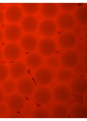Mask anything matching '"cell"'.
<instances>
[{"mask_svg": "<svg viewBox=\"0 0 87 121\" xmlns=\"http://www.w3.org/2000/svg\"><path fill=\"white\" fill-rule=\"evenodd\" d=\"M26 102L24 96L20 93H14L10 95L6 103L10 111L18 112L23 110Z\"/></svg>", "mask_w": 87, "mask_h": 121, "instance_id": "8992f818", "label": "cell"}, {"mask_svg": "<svg viewBox=\"0 0 87 121\" xmlns=\"http://www.w3.org/2000/svg\"><path fill=\"white\" fill-rule=\"evenodd\" d=\"M87 68L81 61H79L75 66L71 69L74 76L81 77L85 75L87 72Z\"/></svg>", "mask_w": 87, "mask_h": 121, "instance_id": "f1b7e54d", "label": "cell"}, {"mask_svg": "<svg viewBox=\"0 0 87 121\" xmlns=\"http://www.w3.org/2000/svg\"><path fill=\"white\" fill-rule=\"evenodd\" d=\"M4 98V93L2 89L0 88V103L3 101Z\"/></svg>", "mask_w": 87, "mask_h": 121, "instance_id": "ab89813d", "label": "cell"}, {"mask_svg": "<svg viewBox=\"0 0 87 121\" xmlns=\"http://www.w3.org/2000/svg\"><path fill=\"white\" fill-rule=\"evenodd\" d=\"M77 39L71 31H64L59 35L58 39V43L63 49H71L75 45Z\"/></svg>", "mask_w": 87, "mask_h": 121, "instance_id": "9c48e42d", "label": "cell"}, {"mask_svg": "<svg viewBox=\"0 0 87 121\" xmlns=\"http://www.w3.org/2000/svg\"><path fill=\"white\" fill-rule=\"evenodd\" d=\"M38 41L37 38L33 35L27 34L24 35L20 40V47L25 52H32L37 48Z\"/></svg>", "mask_w": 87, "mask_h": 121, "instance_id": "8fae6325", "label": "cell"}, {"mask_svg": "<svg viewBox=\"0 0 87 121\" xmlns=\"http://www.w3.org/2000/svg\"><path fill=\"white\" fill-rule=\"evenodd\" d=\"M37 107L34 102L28 101L26 102L25 106L21 111V114L23 118H31V114L34 109Z\"/></svg>", "mask_w": 87, "mask_h": 121, "instance_id": "83f0119b", "label": "cell"}, {"mask_svg": "<svg viewBox=\"0 0 87 121\" xmlns=\"http://www.w3.org/2000/svg\"><path fill=\"white\" fill-rule=\"evenodd\" d=\"M4 34V37L7 41L12 43L16 42L21 38L22 30L18 25L11 24L5 27Z\"/></svg>", "mask_w": 87, "mask_h": 121, "instance_id": "9a60e30c", "label": "cell"}, {"mask_svg": "<svg viewBox=\"0 0 87 121\" xmlns=\"http://www.w3.org/2000/svg\"><path fill=\"white\" fill-rule=\"evenodd\" d=\"M5 15L8 22L15 24L22 20L23 16V12L19 6L12 5L6 9Z\"/></svg>", "mask_w": 87, "mask_h": 121, "instance_id": "e0dca14e", "label": "cell"}, {"mask_svg": "<svg viewBox=\"0 0 87 121\" xmlns=\"http://www.w3.org/2000/svg\"><path fill=\"white\" fill-rule=\"evenodd\" d=\"M58 27L64 31H69L73 28L76 24L73 16L69 13H64L60 14L56 19Z\"/></svg>", "mask_w": 87, "mask_h": 121, "instance_id": "30bf717a", "label": "cell"}, {"mask_svg": "<svg viewBox=\"0 0 87 121\" xmlns=\"http://www.w3.org/2000/svg\"><path fill=\"white\" fill-rule=\"evenodd\" d=\"M69 88L75 95H83L87 92V80L81 77H73L69 83Z\"/></svg>", "mask_w": 87, "mask_h": 121, "instance_id": "ba28073f", "label": "cell"}, {"mask_svg": "<svg viewBox=\"0 0 87 121\" xmlns=\"http://www.w3.org/2000/svg\"><path fill=\"white\" fill-rule=\"evenodd\" d=\"M73 77L71 69L64 67L58 69L55 74L57 81L60 84L65 85L69 83Z\"/></svg>", "mask_w": 87, "mask_h": 121, "instance_id": "44dd1931", "label": "cell"}, {"mask_svg": "<svg viewBox=\"0 0 87 121\" xmlns=\"http://www.w3.org/2000/svg\"><path fill=\"white\" fill-rule=\"evenodd\" d=\"M39 25L37 18L32 15L24 17L20 23L22 30L27 34H31L36 32Z\"/></svg>", "mask_w": 87, "mask_h": 121, "instance_id": "5bb4252c", "label": "cell"}, {"mask_svg": "<svg viewBox=\"0 0 87 121\" xmlns=\"http://www.w3.org/2000/svg\"><path fill=\"white\" fill-rule=\"evenodd\" d=\"M10 111L6 102L2 101L0 103V117L1 118L7 117Z\"/></svg>", "mask_w": 87, "mask_h": 121, "instance_id": "d6a6232c", "label": "cell"}, {"mask_svg": "<svg viewBox=\"0 0 87 121\" xmlns=\"http://www.w3.org/2000/svg\"><path fill=\"white\" fill-rule=\"evenodd\" d=\"M87 7L83 5L76 8L73 17L77 23L86 26L87 24Z\"/></svg>", "mask_w": 87, "mask_h": 121, "instance_id": "603a6c76", "label": "cell"}, {"mask_svg": "<svg viewBox=\"0 0 87 121\" xmlns=\"http://www.w3.org/2000/svg\"><path fill=\"white\" fill-rule=\"evenodd\" d=\"M83 95V101L84 104L87 107V92Z\"/></svg>", "mask_w": 87, "mask_h": 121, "instance_id": "f35d334b", "label": "cell"}, {"mask_svg": "<svg viewBox=\"0 0 87 121\" xmlns=\"http://www.w3.org/2000/svg\"><path fill=\"white\" fill-rule=\"evenodd\" d=\"M9 72L10 76L15 79H21L24 77L27 73L26 64L20 61H14L10 65Z\"/></svg>", "mask_w": 87, "mask_h": 121, "instance_id": "2e32d148", "label": "cell"}, {"mask_svg": "<svg viewBox=\"0 0 87 121\" xmlns=\"http://www.w3.org/2000/svg\"><path fill=\"white\" fill-rule=\"evenodd\" d=\"M52 92V97L59 103H65L72 95L69 87L65 84H60L56 85Z\"/></svg>", "mask_w": 87, "mask_h": 121, "instance_id": "5b68a950", "label": "cell"}, {"mask_svg": "<svg viewBox=\"0 0 87 121\" xmlns=\"http://www.w3.org/2000/svg\"><path fill=\"white\" fill-rule=\"evenodd\" d=\"M56 23L51 19L44 20L39 25V32L45 38L52 37L56 35L58 31Z\"/></svg>", "mask_w": 87, "mask_h": 121, "instance_id": "52a82bcc", "label": "cell"}, {"mask_svg": "<svg viewBox=\"0 0 87 121\" xmlns=\"http://www.w3.org/2000/svg\"><path fill=\"white\" fill-rule=\"evenodd\" d=\"M4 33L3 32L2 30L0 29V44L3 41L4 39Z\"/></svg>", "mask_w": 87, "mask_h": 121, "instance_id": "60d3db41", "label": "cell"}, {"mask_svg": "<svg viewBox=\"0 0 87 121\" xmlns=\"http://www.w3.org/2000/svg\"><path fill=\"white\" fill-rule=\"evenodd\" d=\"M58 5L62 11L67 13L75 10L77 6V4L75 3H60Z\"/></svg>", "mask_w": 87, "mask_h": 121, "instance_id": "1f68e13d", "label": "cell"}, {"mask_svg": "<svg viewBox=\"0 0 87 121\" xmlns=\"http://www.w3.org/2000/svg\"><path fill=\"white\" fill-rule=\"evenodd\" d=\"M20 47L15 43H11L5 46L4 48L3 56L6 60L15 61L20 58L22 50Z\"/></svg>", "mask_w": 87, "mask_h": 121, "instance_id": "4fadbf2b", "label": "cell"}, {"mask_svg": "<svg viewBox=\"0 0 87 121\" xmlns=\"http://www.w3.org/2000/svg\"><path fill=\"white\" fill-rule=\"evenodd\" d=\"M61 65L64 67L72 69L75 66L80 60V56L73 50H67L60 56Z\"/></svg>", "mask_w": 87, "mask_h": 121, "instance_id": "6da1fadb", "label": "cell"}, {"mask_svg": "<svg viewBox=\"0 0 87 121\" xmlns=\"http://www.w3.org/2000/svg\"><path fill=\"white\" fill-rule=\"evenodd\" d=\"M82 59L81 61L82 62L83 64L87 68V53H85L82 56Z\"/></svg>", "mask_w": 87, "mask_h": 121, "instance_id": "74e56055", "label": "cell"}, {"mask_svg": "<svg viewBox=\"0 0 87 121\" xmlns=\"http://www.w3.org/2000/svg\"><path fill=\"white\" fill-rule=\"evenodd\" d=\"M37 47L40 54L47 57L55 54L57 45L56 42L52 38H45L39 42Z\"/></svg>", "mask_w": 87, "mask_h": 121, "instance_id": "277c9868", "label": "cell"}, {"mask_svg": "<svg viewBox=\"0 0 87 121\" xmlns=\"http://www.w3.org/2000/svg\"><path fill=\"white\" fill-rule=\"evenodd\" d=\"M73 48V50L75 51L80 57H82L84 54L87 53V44L82 41L77 40Z\"/></svg>", "mask_w": 87, "mask_h": 121, "instance_id": "4dcf8cb0", "label": "cell"}, {"mask_svg": "<svg viewBox=\"0 0 87 121\" xmlns=\"http://www.w3.org/2000/svg\"><path fill=\"white\" fill-rule=\"evenodd\" d=\"M34 77L37 83L41 86H48L53 80L52 71L46 67H41L36 70Z\"/></svg>", "mask_w": 87, "mask_h": 121, "instance_id": "7a4b0ae2", "label": "cell"}, {"mask_svg": "<svg viewBox=\"0 0 87 121\" xmlns=\"http://www.w3.org/2000/svg\"><path fill=\"white\" fill-rule=\"evenodd\" d=\"M76 102H77V100L76 98L74 97L72 95L70 98L64 103L67 105L69 109L72 106L77 103Z\"/></svg>", "mask_w": 87, "mask_h": 121, "instance_id": "e575fe53", "label": "cell"}, {"mask_svg": "<svg viewBox=\"0 0 87 121\" xmlns=\"http://www.w3.org/2000/svg\"><path fill=\"white\" fill-rule=\"evenodd\" d=\"M69 109L65 103H59L52 107L51 117L54 118H67L69 116Z\"/></svg>", "mask_w": 87, "mask_h": 121, "instance_id": "ffe728a7", "label": "cell"}, {"mask_svg": "<svg viewBox=\"0 0 87 121\" xmlns=\"http://www.w3.org/2000/svg\"><path fill=\"white\" fill-rule=\"evenodd\" d=\"M23 12L28 15H35L37 13L40 9V4L38 3H23L22 4Z\"/></svg>", "mask_w": 87, "mask_h": 121, "instance_id": "484cf974", "label": "cell"}, {"mask_svg": "<svg viewBox=\"0 0 87 121\" xmlns=\"http://www.w3.org/2000/svg\"><path fill=\"white\" fill-rule=\"evenodd\" d=\"M3 56V52L2 50L0 48V61L2 60Z\"/></svg>", "mask_w": 87, "mask_h": 121, "instance_id": "7bdbcfd3", "label": "cell"}, {"mask_svg": "<svg viewBox=\"0 0 87 121\" xmlns=\"http://www.w3.org/2000/svg\"><path fill=\"white\" fill-rule=\"evenodd\" d=\"M26 65L33 70H37L41 67L44 63L42 56L40 54L35 52H31L26 56Z\"/></svg>", "mask_w": 87, "mask_h": 121, "instance_id": "ac0fdd59", "label": "cell"}, {"mask_svg": "<svg viewBox=\"0 0 87 121\" xmlns=\"http://www.w3.org/2000/svg\"><path fill=\"white\" fill-rule=\"evenodd\" d=\"M0 118H2L1 117H0Z\"/></svg>", "mask_w": 87, "mask_h": 121, "instance_id": "bcb514c9", "label": "cell"}, {"mask_svg": "<svg viewBox=\"0 0 87 121\" xmlns=\"http://www.w3.org/2000/svg\"><path fill=\"white\" fill-rule=\"evenodd\" d=\"M17 89L20 94L24 96L31 95L33 93L35 86L31 78L24 77L20 80L17 84Z\"/></svg>", "mask_w": 87, "mask_h": 121, "instance_id": "7c38bea8", "label": "cell"}, {"mask_svg": "<svg viewBox=\"0 0 87 121\" xmlns=\"http://www.w3.org/2000/svg\"><path fill=\"white\" fill-rule=\"evenodd\" d=\"M1 88L4 94L10 95L14 93L16 90L17 84L14 79H7L2 82Z\"/></svg>", "mask_w": 87, "mask_h": 121, "instance_id": "d4e9b609", "label": "cell"}, {"mask_svg": "<svg viewBox=\"0 0 87 121\" xmlns=\"http://www.w3.org/2000/svg\"><path fill=\"white\" fill-rule=\"evenodd\" d=\"M71 30L77 40L82 39L83 35L87 31L86 26L78 23L75 24Z\"/></svg>", "mask_w": 87, "mask_h": 121, "instance_id": "f546056e", "label": "cell"}, {"mask_svg": "<svg viewBox=\"0 0 87 121\" xmlns=\"http://www.w3.org/2000/svg\"><path fill=\"white\" fill-rule=\"evenodd\" d=\"M82 41L85 44H87V31H86L84 34L82 36Z\"/></svg>", "mask_w": 87, "mask_h": 121, "instance_id": "b9f144b4", "label": "cell"}, {"mask_svg": "<svg viewBox=\"0 0 87 121\" xmlns=\"http://www.w3.org/2000/svg\"><path fill=\"white\" fill-rule=\"evenodd\" d=\"M41 13L47 19H54L57 16L59 11V7L57 4L43 3L41 6Z\"/></svg>", "mask_w": 87, "mask_h": 121, "instance_id": "d6986e66", "label": "cell"}, {"mask_svg": "<svg viewBox=\"0 0 87 121\" xmlns=\"http://www.w3.org/2000/svg\"><path fill=\"white\" fill-rule=\"evenodd\" d=\"M44 62L46 67L51 71L57 70L61 65L60 56L56 54L47 56Z\"/></svg>", "mask_w": 87, "mask_h": 121, "instance_id": "cb8c5ba5", "label": "cell"}, {"mask_svg": "<svg viewBox=\"0 0 87 121\" xmlns=\"http://www.w3.org/2000/svg\"><path fill=\"white\" fill-rule=\"evenodd\" d=\"M7 118H23L21 114L13 113L9 114Z\"/></svg>", "mask_w": 87, "mask_h": 121, "instance_id": "d590c367", "label": "cell"}, {"mask_svg": "<svg viewBox=\"0 0 87 121\" xmlns=\"http://www.w3.org/2000/svg\"><path fill=\"white\" fill-rule=\"evenodd\" d=\"M69 115L72 118H86L87 107L82 104L76 103L70 108Z\"/></svg>", "mask_w": 87, "mask_h": 121, "instance_id": "7402d4cb", "label": "cell"}, {"mask_svg": "<svg viewBox=\"0 0 87 121\" xmlns=\"http://www.w3.org/2000/svg\"><path fill=\"white\" fill-rule=\"evenodd\" d=\"M50 113L47 109L43 107H36L33 111L31 118H49Z\"/></svg>", "mask_w": 87, "mask_h": 121, "instance_id": "4316f807", "label": "cell"}, {"mask_svg": "<svg viewBox=\"0 0 87 121\" xmlns=\"http://www.w3.org/2000/svg\"><path fill=\"white\" fill-rule=\"evenodd\" d=\"M4 5V3H0V8L2 7Z\"/></svg>", "mask_w": 87, "mask_h": 121, "instance_id": "f6af8a7d", "label": "cell"}, {"mask_svg": "<svg viewBox=\"0 0 87 121\" xmlns=\"http://www.w3.org/2000/svg\"><path fill=\"white\" fill-rule=\"evenodd\" d=\"M9 74V70L4 64H0V82L7 79Z\"/></svg>", "mask_w": 87, "mask_h": 121, "instance_id": "836d02e7", "label": "cell"}, {"mask_svg": "<svg viewBox=\"0 0 87 121\" xmlns=\"http://www.w3.org/2000/svg\"><path fill=\"white\" fill-rule=\"evenodd\" d=\"M33 94L34 100L39 105L48 104L52 99V92L46 86H41L37 88Z\"/></svg>", "mask_w": 87, "mask_h": 121, "instance_id": "3957f363", "label": "cell"}, {"mask_svg": "<svg viewBox=\"0 0 87 121\" xmlns=\"http://www.w3.org/2000/svg\"><path fill=\"white\" fill-rule=\"evenodd\" d=\"M5 19V14L3 12L0 10V26L4 23Z\"/></svg>", "mask_w": 87, "mask_h": 121, "instance_id": "8d00e7d4", "label": "cell"}, {"mask_svg": "<svg viewBox=\"0 0 87 121\" xmlns=\"http://www.w3.org/2000/svg\"><path fill=\"white\" fill-rule=\"evenodd\" d=\"M85 77L84 78L85 79L87 80V72H86L85 74Z\"/></svg>", "mask_w": 87, "mask_h": 121, "instance_id": "ee69618b", "label": "cell"}]
</instances>
